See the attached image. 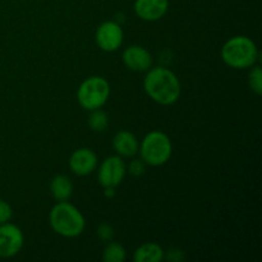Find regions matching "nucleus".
<instances>
[{
    "label": "nucleus",
    "instance_id": "nucleus-1",
    "mask_svg": "<svg viewBox=\"0 0 262 262\" xmlns=\"http://www.w3.org/2000/svg\"><path fill=\"white\" fill-rule=\"evenodd\" d=\"M143 89L150 99L164 106L176 104L182 91L179 78L165 67L148 69L143 79Z\"/></svg>",
    "mask_w": 262,
    "mask_h": 262
},
{
    "label": "nucleus",
    "instance_id": "nucleus-2",
    "mask_svg": "<svg viewBox=\"0 0 262 262\" xmlns=\"http://www.w3.org/2000/svg\"><path fill=\"white\" fill-rule=\"evenodd\" d=\"M50 227L56 234L66 238H76L83 233L86 220L82 212L68 201H58L49 214Z\"/></svg>",
    "mask_w": 262,
    "mask_h": 262
},
{
    "label": "nucleus",
    "instance_id": "nucleus-3",
    "mask_svg": "<svg viewBox=\"0 0 262 262\" xmlns=\"http://www.w3.org/2000/svg\"><path fill=\"white\" fill-rule=\"evenodd\" d=\"M222 59L230 68H251L258 59V49L255 41L248 36H234L223 45Z\"/></svg>",
    "mask_w": 262,
    "mask_h": 262
},
{
    "label": "nucleus",
    "instance_id": "nucleus-4",
    "mask_svg": "<svg viewBox=\"0 0 262 262\" xmlns=\"http://www.w3.org/2000/svg\"><path fill=\"white\" fill-rule=\"evenodd\" d=\"M138 152L147 165L160 166L170 160L173 145L166 133L152 130L143 137Z\"/></svg>",
    "mask_w": 262,
    "mask_h": 262
},
{
    "label": "nucleus",
    "instance_id": "nucleus-5",
    "mask_svg": "<svg viewBox=\"0 0 262 262\" xmlns=\"http://www.w3.org/2000/svg\"><path fill=\"white\" fill-rule=\"evenodd\" d=\"M110 96V84L106 78L100 76H92L84 79L77 91L78 104L86 110H94L102 107Z\"/></svg>",
    "mask_w": 262,
    "mask_h": 262
},
{
    "label": "nucleus",
    "instance_id": "nucleus-6",
    "mask_svg": "<svg viewBox=\"0 0 262 262\" xmlns=\"http://www.w3.org/2000/svg\"><path fill=\"white\" fill-rule=\"evenodd\" d=\"M127 174V165L119 155H113L105 159L99 166L97 179L104 188H117Z\"/></svg>",
    "mask_w": 262,
    "mask_h": 262
},
{
    "label": "nucleus",
    "instance_id": "nucleus-7",
    "mask_svg": "<svg viewBox=\"0 0 262 262\" xmlns=\"http://www.w3.org/2000/svg\"><path fill=\"white\" fill-rule=\"evenodd\" d=\"M25 245V235L19 227L12 223L0 224V258L17 256Z\"/></svg>",
    "mask_w": 262,
    "mask_h": 262
},
{
    "label": "nucleus",
    "instance_id": "nucleus-8",
    "mask_svg": "<svg viewBox=\"0 0 262 262\" xmlns=\"http://www.w3.org/2000/svg\"><path fill=\"white\" fill-rule=\"evenodd\" d=\"M123 38H124V33H123L122 26L117 20L102 22L95 33L97 46L106 53L117 51L122 46Z\"/></svg>",
    "mask_w": 262,
    "mask_h": 262
},
{
    "label": "nucleus",
    "instance_id": "nucleus-9",
    "mask_svg": "<svg viewBox=\"0 0 262 262\" xmlns=\"http://www.w3.org/2000/svg\"><path fill=\"white\" fill-rule=\"evenodd\" d=\"M97 163H99V160H97L96 152L87 147L74 150L68 160L71 170L79 177L91 174L97 168Z\"/></svg>",
    "mask_w": 262,
    "mask_h": 262
},
{
    "label": "nucleus",
    "instance_id": "nucleus-10",
    "mask_svg": "<svg viewBox=\"0 0 262 262\" xmlns=\"http://www.w3.org/2000/svg\"><path fill=\"white\" fill-rule=\"evenodd\" d=\"M122 60L133 72H147L152 67V55L140 45H130L123 51Z\"/></svg>",
    "mask_w": 262,
    "mask_h": 262
},
{
    "label": "nucleus",
    "instance_id": "nucleus-11",
    "mask_svg": "<svg viewBox=\"0 0 262 262\" xmlns=\"http://www.w3.org/2000/svg\"><path fill=\"white\" fill-rule=\"evenodd\" d=\"M169 0H136L135 13L141 19L154 22L166 14Z\"/></svg>",
    "mask_w": 262,
    "mask_h": 262
},
{
    "label": "nucleus",
    "instance_id": "nucleus-12",
    "mask_svg": "<svg viewBox=\"0 0 262 262\" xmlns=\"http://www.w3.org/2000/svg\"><path fill=\"white\" fill-rule=\"evenodd\" d=\"M113 147L120 158H133L138 154V138L129 130H119L113 138Z\"/></svg>",
    "mask_w": 262,
    "mask_h": 262
},
{
    "label": "nucleus",
    "instance_id": "nucleus-13",
    "mask_svg": "<svg viewBox=\"0 0 262 262\" xmlns=\"http://www.w3.org/2000/svg\"><path fill=\"white\" fill-rule=\"evenodd\" d=\"M164 250L155 242H147L141 245L133 253L136 262H160L164 260Z\"/></svg>",
    "mask_w": 262,
    "mask_h": 262
},
{
    "label": "nucleus",
    "instance_id": "nucleus-14",
    "mask_svg": "<svg viewBox=\"0 0 262 262\" xmlns=\"http://www.w3.org/2000/svg\"><path fill=\"white\" fill-rule=\"evenodd\" d=\"M50 192L56 201H68L73 193V183L64 174H58L51 179Z\"/></svg>",
    "mask_w": 262,
    "mask_h": 262
},
{
    "label": "nucleus",
    "instance_id": "nucleus-15",
    "mask_svg": "<svg viewBox=\"0 0 262 262\" xmlns=\"http://www.w3.org/2000/svg\"><path fill=\"white\" fill-rule=\"evenodd\" d=\"M127 258V252L124 247L119 243L107 242L102 251V260L105 262H124Z\"/></svg>",
    "mask_w": 262,
    "mask_h": 262
},
{
    "label": "nucleus",
    "instance_id": "nucleus-16",
    "mask_svg": "<svg viewBox=\"0 0 262 262\" xmlns=\"http://www.w3.org/2000/svg\"><path fill=\"white\" fill-rule=\"evenodd\" d=\"M87 123H89L90 128H91L94 132H104L107 128V125H109V117H107V114L101 109V107L90 110Z\"/></svg>",
    "mask_w": 262,
    "mask_h": 262
},
{
    "label": "nucleus",
    "instance_id": "nucleus-17",
    "mask_svg": "<svg viewBox=\"0 0 262 262\" xmlns=\"http://www.w3.org/2000/svg\"><path fill=\"white\" fill-rule=\"evenodd\" d=\"M251 68L252 69L248 76V84L250 89L260 96L262 94V69L260 66H252Z\"/></svg>",
    "mask_w": 262,
    "mask_h": 262
},
{
    "label": "nucleus",
    "instance_id": "nucleus-18",
    "mask_svg": "<svg viewBox=\"0 0 262 262\" xmlns=\"http://www.w3.org/2000/svg\"><path fill=\"white\" fill-rule=\"evenodd\" d=\"M127 171H129L130 176L140 177L146 171V163L142 159H135L127 166Z\"/></svg>",
    "mask_w": 262,
    "mask_h": 262
},
{
    "label": "nucleus",
    "instance_id": "nucleus-19",
    "mask_svg": "<svg viewBox=\"0 0 262 262\" xmlns=\"http://www.w3.org/2000/svg\"><path fill=\"white\" fill-rule=\"evenodd\" d=\"M97 235L101 241L104 242H110L114 238V229H113L112 225H109L107 223H101L97 228Z\"/></svg>",
    "mask_w": 262,
    "mask_h": 262
},
{
    "label": "nucleus",
    "instance_id": "nucleus-20",
    "mask_svg": "<svg viewBox=\"0 0 262 262\" xmlns=\"http://www.w3.org/2000/svg\"><path fill=\"white\" fill-rule=\"evenodd\" d=\"M13 216L12 206L4 200H0V224L10 222Z\"/></svg>",
    "mask_w": 262,
    "mask_h": 262
},
{
    "label": "nucleus",
    "instance_id": "nucleus-21",
    "mask_svg": "<svg viewBox=\"0 0 262 262\" xmlns=\"http://www.w3.org/2000/svg\"><path fill=\"white\" fill-rule=\"evenodd\" d=\"M164 258H166V260L171 262H181L184 260L183 251L178 250V248H171L168 252L164 253Z\"/></svg>",
    "mask_w": 262,
    "mask_h": 262
},
{
    "label": "nucleus",
    "instance_id": "nucleus-22",
    "mask_svg": "<svg viewBox=\"0 0 262 262\" xmlns=\"http://www.w3.org/2000/svg\"><path fill=\"white\" fill-rule=\"evenodd\" d=\"M104 194L105 197H109V199H112V197L115 196V188H113V187H106V188H104Z\"/></svg>",
    "mask_w": 262,
    "mask_h": 262
}]
</instances>
